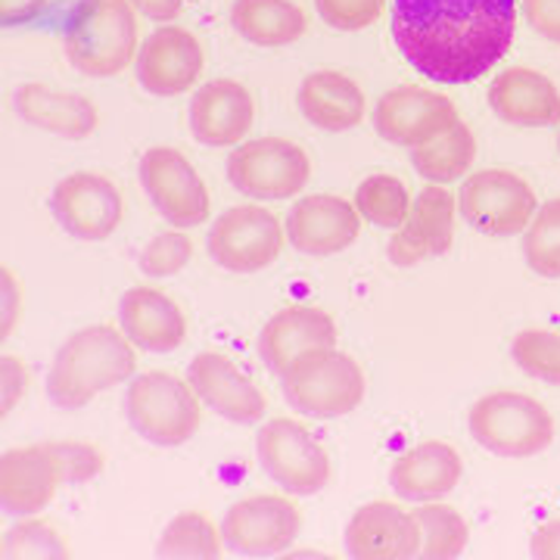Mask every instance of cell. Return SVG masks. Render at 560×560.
Listing matches in <instances>:
<instances>
[{
	"instance_id": "obj_1",
	"label": "cell",
	"mask_w": 560,
	"mask_h": 560,
	"mask_svg": "<svg viewBox=\"0 0 560 560\" xmlns=\"http://www.w3.org/2000/svg\"><path fill=\"white\" fill-rule=\"evenodd\" d=\"M517 0H393V40L440 84L482 79L511 50Z\"/></svg>"
},
{
	"instance_id": "obj_2",
	"label": "cell",
	"mask_w": 560,
	"mask_h": 560,
	"mask_svg": "<svg viewBox=\"0 0 560 560\" xmlns=\"http://www.w3.org/2000/svg\"><path fill=\"white\" fill-rule=\"evenodd\" d=\"M103 470V455L88 442H47L10 448L0 460V499L13 517L44 511L60 482H88Z\"/></svg>"
},
{
	"instance_id": "obj_3",
	"label": "cell",
	"mask_w": 560,
	"mask_h": 560,
	"mask_svg": "<svg viewBox=\"0 0 560 560\" xmlns=\"http://www.w3.org/2000/svg\"><path fill=\"white\" fill-rule=\"evenodd\" d=\"M135 342L116 327L94 324L62 342L47 374V396L62 411L84 408L103 389L128 381L138 368Z\"/></svg>"
},
{
	"instance_id": "obj_4",
	"label": "cell",
	"mask_w": 560,
	"mask_h": 560,
	"mask_svg": "<svg viewBox=\"0 0 560 560\" xmlns=\"http://www.w3.org/2000/svg\"><path fill=\"white\" fill-rule=\"evenodd\" d=\"M66 60L88 79L119 75L138 54V20L131 0H79L69 13Z\"/></svg>"
},
{
	"instance_id": "obj_5",
	"label": "cell",
	"mask_w": 560,
	"mask_h": 560,
	"mask_svg": "<svg viewBox=\"0 0 560 560\" xmlns=\"http://www.w3.org/2000/svg\"><path fill=\"white\" fill-rule=\"evenodd\" d=\"M131 430L160 448H178L200 430V396L168 371L138 374L125 396Z\"/></svg>"
},
{
	"instance_id": "obj_6",
	"label": "cell",
	"mask_w": 560,
	"mask_h": 560,
	"mask_svg": "<svg viewBox=\"0 0 560 560\" xmlns=\"http://www.w3.org/2000/svg\"><path fill=\"white\" fill-rule=\"evenodd\" d=\"M280 386L287 405L312 418H342L355 411L368 389L355 359L337 349L300 355L280 374Z\"/></svg>"
},
{
	"instance_id": "obj_7",
	"label": "cell",
	"mask_w": 560,
	"mask_h": 560,
	"mask_svg": "<svg viewBox=\"0 0 560 560\" xmlns=\"http://www.w3.org/2000/svg\"><path fill=\"white\" fill-rule=\"evenodd\" d=\"M470 436L501 458H533L555 440L548 408L523 393H489L467 415Z\"/></svg>"
},
{
	"instance_id": "obj_8",
	"label": "cell",
	"mask_w": 560,
	"mask_h": 560,
	"mask_svg": "<svg viewBox=\"0 0 560 560\" xmlns=\"http://www.w3.org/2000/svg\"><path fill=\"white\" fill-rule=\"evenodd\" d=\"M308 178L312 162L293 140H246L228 156V180L246 200H290Z\"/></svg>"
},
{
	"instance_id": "obj_9",
	"label": "cell",
	"mask_w": 560,
	"mask_h": 560,
	"mask_svg": "<svg viewBox=\"0 0 560 560\" xmlns=\"http://www.w3.org/2000/svg\"><path fill=\"white\" fill-rule=\"evenodd\" d=\"M256 455L261 470L290 495H315L330 480V458L324 445L296 420L275 418L261 423Z\"/></svg>"
},
{
	"instance_id": "obj_10",
	"label": "cell",
	"mask_w": 560,
	"mask_h": 560,
	"mask_svg": "<svg viewBox=\"0 0 560 560\" xmlns=\"http://www.w3.org/2000/svg\"><path fill=\"white\" fill-rule=\"evenodd\" d=\"M458 209L464 221L486 237H514L539 212L533 187L504 168H482L464 180Z\"/></svg>"
},
{
	"instance_id": "obj_11",
	"label": "cell",
	"mask_w": 560,
	"mask_h": 560,
	"mask_svg": "<svg viewBox=\"0 0 560 560\" xmlns=\"http://www.w3.org/2000/svg\"><path fill=\"white\" fill-rule=\"evenodd\" d=\"M302 529L300 508L280 495H253L234 501L221 521V541L237 558L283 555Z\"/></svg>"
},
{
	"instance_id": "obj_12",
	"label": "cell",
	"mask_w": 560,
	"mask_h": 560,
	"mask_svg": "<svg viewBox=\"0 0 560 560\" xmlns=\"http://www.w3.org/2000/svg\"><path fill=\"white\" fill-rule=\"evenodd\" d=\"M140 187L162 219L175 228H197L209 219V190L197 168L175 147H153L140 156Z\"/></svg>"
},
{
	"instance_id": "obj_13",
	"label": "cell",
	"mask_w": 560,
	"mask_h": 560,
	"mask_svg": "<svg viewBox=\"0 0 560 560\" xmlns=\"http://www.w3.org/2000/svg\"><path fill=\"white\" fill-rule=\"evenodd\" d=\"M283 249L280 221L265 206H234L209 228V256L231 275H256Z\"/></svg>"
},
{
	"instance_id": "obj_14",
	"label": "cell",
	"mask_w": 560,
	"mask_h": 560,
	"mask_svg": "<svg viewBox=\"0 0 560 560\" xmlns=\"http://www.w3.org/2000/svg\"><path fill=\"white\" fill-rule=\"evenodd\" d=\"M121 194L119 187L94 172H75L54 187L50 212L60 221L66 234L79 241L97 243L113 237L121 221Z\"/></svg>"
},
{
	"instance_id": "obj_15",
	"label": "cell",
	"mask_w": 560,
	"mask_h": 560,
	"mask_svg": "<svg viewBox=\"0 0 560 560\" xmlns=\"http://www.w3.org/2000/svg\"><path fill=\"white\" fill-rule=\"evenodd\" d=\"M458 121V109L448 97L423 88H396L383 94L374 109V128L383 140L418 150L445 135Z\"/></svg>"
},
{
	"instance_id": "obj_16",
	"label": "cell",
	"mask_w": 560,
	"mask_h": 560,
	"mask_svg": "<svg viewBox=\"0 0 560 560\" xmlns=\"http://www.w3.org/2000/svg\"><path fill=\"white\" fill-rule=\"evenodd\" d=\"M359 209L334 197V194H315L293 202L287 215V241L302 256H337L359 241L361 231Z\"/></svg>"
},
{
	"instance_id": "obj_17",
	"label": "cell",
	"mask_w": 560,
	"mask_h": 560,
	"mask_svg": "<svg viewBox=\"0 0 560 560\" xmlns=\"http://www.w3.org/2000/svg\"><path fill=\"white\" fill-rule=\"evenodd\" d=\"M202 72V47L187 28L162 25L138 50V81L153 97H178Z\"/></svg>"
},
{
	"instance_id": "obj_18",
	"label": "cell",
	"mask_w": 560,
	"mask_h": 560,
	"mask_svg": "<svg viewBox=\"0 0 560 560\" xmlns=\"http://www.w3.org/2000/svg\"><path fill=\"white\" fill-rule=\"evenodd\" d=\"M452 241H455V197L430 184L418 194L408 221L393 234L386 256L399 268H411L418 261L445 256L452 249Z\"/></svg>"
},
{
	"instance_id": "obj_19",
	"label": "cell",
	"mask_w": 560,
	"mask_h": 560,
	"mask_svg": "<svg viewBox=\"0 0 560 560\" xmlns=\"http://www.w3.org/2000/svg\"><path fill=\"white\" fill-rule=\"evenodd\" d=\"M346 555L355 560H408L420 555V523L389 501H371L346 526Z\"/></svg>"
},
{
	"instance_id": "obj_20",
	"label": "cell",
	"mask_w": 560,
	"mask_h": 560,
	"mask_svg": "<svg viewBox=\"0 0 560 560\" xmlns=\"http://www.w3.org/2000/svg\"><path fill=\"white\" fill-rule=\"evenodd\" d=\"M337 346V324L315 305H290L261 327L259 359L271 374H283L293 361Z\"/></svg>"
},
{
	"instance_id": "obj_21",
	"label": "cell",
	"mask_w": 560,
	"mask_h": 560,
	"mask_svg": "<svg viewBox=\"0 0 560 560\" xmlns=\"http://www.w3.org/2000/svg\"><path fill=\"white\" fill-rule=\"evenodd\" d=\"M187 381L215 415L234 423H259L265 418V396L259 386L243 377L234 361L221 352H200L187 368Z\"/></svg>"
},
{
	"instance_id": "obj_22",
	"label": "cell",
	"mask_w": 560,
	"mask_h": 560,
	"mask_svg": "<svg viewBox=\"0 0 560 560\" xmlns=\"http://www.w3.org/2000/svg\"><path fill=\"white\" fill-rule=\"evenodd\" d=\"M253 97L234 79L202 84L190 101V135L206 147H237L253 128Z\"/></svg>"
},
{
	"instance_id": "obj_23",
	"label": "cell",
	"mask_w": 560,
	"mask_h": 560,
	"mask_svg": "<svg viewBox=\"0 0 560 560\" xmlns=\"http://www.w3.org/2000/svg\"><path fill=\"white\" fill-rule=\"evenodd\" d=\"M489 106L501 121L517 128L560 125V94L555 81L536 69L514 66L489 84Z\"/></svg>"
},
{
	"instance_id": "obj_24",
	"label": "cell",
	"mask_w": 560,
	"mask_h": 560,
	"mask_svg": "<svg viewBox=\"0 0 560 560\" xmlns=\"http://www.w3.org/2000/svg\"><path fill=\"white\" fill-rule=\"evenodd\" d=\"M119 327L135 349L165 355L175 352L187 337V320L175 300H168L160 290L135 287L119 302Z\"/></svg>"
},
{
	"instance_id": "obj_25",
	"label": "cell",
	"mask_w": 560,
	"mask_h": 560,
	"mask_svg": "<svg viewBox=\"0 0 560 560\" xmlns=\"http://www.w3.org/2000/svg\"><path fill=\"white\" fill-rule=\"evenodd\" d=\"M464 464L448 442H420L408 448L389 470L393 492L405 501H440L458 486Z\"/></svg>"
},
{
	"instance_id": "obj_26",
	"label": "cell",
	"mask_w": 560,
	"mask_h": 560,
	"mask_svg": "<svg viewBox=\"0 0 560 560\" xmlns=\"http://www.w3.org/2000/svg\"><path fill=\"white\" fill-rule=\"evenodd\" d=\"M13 106L22 121L60 138L81 140L97 131V106L81 94H62L44 84H22L13 97Z\"/></svg>"
},
{
	"instance_id": "obj_27",
	"label": "cell",
	"mask_w": 560,
	"mask_h": 560,
	"mask_svg": "<svg viewBox=\"0 0 560 560\" xmlns=\"http://www.w3.org/2000/svg\"><path fill=\"white\" fill-rule=\"evenodd\" d=\"M302 116L320 131H349L364 119V94L355 81L342 72H312L300 84Z\"/></svg>"
},
{
	"instance_id": "obj_28",
	"label": "cell",
	"mask_w": 560,
	"mask_h": 560,
	"mask_svg": "<svg viewBox=\"0 0 560 560\" xmlns=\"http://www.w3.org/2000/svg\"><path fill=\"white\" fill-rule=\"evenodd\" d=\"M237 35L259 47H287L305 35V13L293 0H234Z\"/></svg>"
},
{
	"instance_id": "obj_29",
	"label": "cell",
	"mask_w": 560,
	"mask_h": 560,
	"mask_svg": "<svg viewBox=\"0 0 560 560\" xmlns=\"http://www.w3.org/2000/svg\"><path fill=\"white\" fill-rule=\"evenodd\" d=\"M474 160H477V140L460 119L436 140L411 150V165L418 168L420 178L433 180V184L458 180L460 175H467Z\"/></svg>"
},
{
	"instance_id": "obj_30",
	"label": "cell",
	"mask_w": 560,
	"mask_h": 560,
	"mask_svg": "<svg viewBox=\"0 0 560 560\" xmlns=\"http://www.w3.org/2000/svg\"><path fill=\"white\" fill-rule=\"evenodd\" d=\"M415 517L420 523V558H460V551L467 548V539H470V529H467V521L460 517L455 508L436 504V501H423L415 511Z\"/></svg>"
},
{
	"instance_id": "obj_31",
	"label": "cell",
	"mask_w": 560,
	"mask_h": 560,
	"mask_svg": "<svg viewBox=\"0 0 560 560\" xmlns=\"http://www.w3.org/2000/svg\"><path fill=\"white\" fill-rule=\"evenodd\" d=\"M355 209L361 219H368L374 228L383 231H399L411 215V200L399 178L393 175H371L361 180L355 190Z\"/></svg>"
},
{
	"instance_id": "obj_32",
	"label": "cell",
	"mask_w": 560,
	"mask_h": 560,
	"mask_svg": "<svg viewBox=\"0 0 560 560\" xmlns=\"http://www.w3.org/2000/svg\"><path fill=\"white\" fill-rule=\"evenodd\" d=\"M156 558H187V560H215L221 558V541L215 523L206 514L187 511L168 523L156 545Z\"/></svg>"
},
{
	"instance_id": "obj_33",
	"label": "cell",
	"mask_w": 560,
	"mask_h": 560,
	"mask_svg": "<svg viewBox=\"0 0 560 560\" xmlns=\"http://www.w3.org/2000/svg\"><path fill=\"white\" fill-rule=\"evenodd\" d=\"M526 265L548 280H560V197L541 202L523 237Z\"/></svg>"
},
{
	"instance_id": "obj_34",
	"label": "cell",
	"mask_w": 560,
	"mask_h": 560,
	"mask_svg": "<svg viewBox=\"0 0 560 560\" xmlns=\"http://www.w3.org/2000/svg\"><path fill=\"white\" fill-rule=\"evenodd\" d=\"M511 359L526 377L560 386V334L529 327L511 342Z\"/></svg>"
},
{
	"instance_id": "obj_35",
	"label": "cell",
	"mask_w": 560,
	"mask_h": 560,
	"mask_svg": "<svg viewBox=\"0 0 560 560\" xmlns=\"http://www.w3.org/2000/svg\"><path fill=\"white\" fill-rule=\"evenodd\" d=\"M3 558H69L66 541L57 536L54 526L40 521H28L13 526L3 536Z\"/></svg>"
},
{
	"instance_id": "obj_36",
	"label": "cell",
	"mask_w": 560,
	"mask_h": 560,
	"mask_svg": "<svg viewBox=\"0 0 560 560\" xmlns=\"http://www.w3.org/2000/svg\"><path fill=\"white\" fill-rule=\"evenodd\" d=\"M190 256H194L190 237L180 231H168V234H160L156 241H150V246L140 253V271L150 278H172L187 268Z\"/></svg>"
},
{
	"instance_id": "obj_37",
	"label": "cell",
	"mask_w": 560,
	"mask_h": 560,
	"mask_svg": "<svg viewBox=\"0 0 560 560\" xmlns=\"http://www.w3.org/2000/svg\"><path fill=\"white\" fill-rule=\"evenodd\" d=\"M386 0H315L318 16L337 32H361L383 13Z\"/></svg>"
},
{
	"instance_id": "obj_38",
	"label": "cell",
	"mask_w": 560,
	"mask_h": 560,
	"mask_svg": "<svg viewBox=\"0 0 560 560\" xmlns=\"http://www.w3.org/2000/svg\"><path fill=\"white\" fill-rule=\"evenodd\" d=\"M523 16L541 38L560 44V0H523Z\"/></svg>"
},
{
	"instance_id": "obj_39",
	"label": "cell",
	"mask_w": 560,
	"mask_h": 560,
	"mask_svg": "<svg viewBox=\"0 0 560 560\" xmlns=\"http://www.w3.org/2000/svg\"><path fill=\"white\" fill-rule=\"evenodd\" d=\"M529 555L539 560H560V521H551L541 526L529 541Z\"/></svg>"
},
{
	"instance_id": "obj_40",
	"label": "cell",
	"mask_w": 560,
	"mask_h": 560,
	"mask_svg": "<svg viewBox=\"0 0 560 560\" xmlns=\"http://www.w3.org/2000/svg\"><path fill=\"white\" fill-rule=\"evenodd\" d=\"M25 389V364L16 359H3V411H10Z\"/></svg>"
},
{
	"instance_id": "obj_41",
	"label": "cell",
	"mask_w": 560,
	"mask_h": 560,
	"mask_svg": "<svg viewBox=\"0 0 560 560\" xmlns=\"http://www.w3.org/2000/svg\"><path fill=\"white\" fill-rule=\"evenodd\" d=\"M47 0H0V22L3 25H22V22L35 20L44 10Z\"/></svg>"
},
{
	"instance_id": "obj_42",
	"label": "cell",
	"mask_w": 560,
	"mask_h": 560,
	"mask_svg": "<svg viewBox=\"0 0 560 560\" xmlns=\"http://www.w3.org/2000/svg\"><path fill=\"white\" fill-rule=\"evenodd\" d=\"M131 7L153 22H172L180 13L184 0H131Z\"/></svg>"
},
{
	"instance_id": "obj_43",
	"label": "cell",
	"mask_w": 560,
	"mask_h": 560,
	"mask_svg": "<svg viewBox=\"0 0 560 560\" xmlns=\"http://www.w3.org/2000/svg\"><path fill=\"white\" fill-rule=\"evenodd\" d=\"M3 290H7V315H3V337H10L13 330V320H16V293H13V275L3 271Z\"/></svg>"
},
{
	"instance_id": "obj_44",
	"label": "cell",
	"mask_w": 560,
	"mask_h": 560,
	"mask_svg": "<svg viewBox=\"0 0 560 560\" xmlns=\"http://www.w3.org/2000/svg\"><path fill=\"white\" fill-rule=\"evenodd\" d=\"M558 150H560V138H558Z\"/></svg>"
}]
</instances>
